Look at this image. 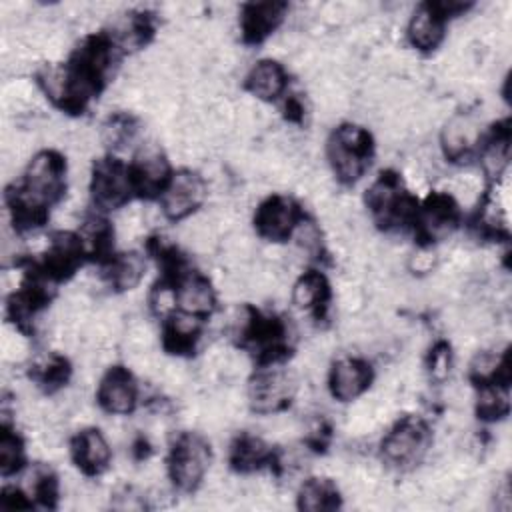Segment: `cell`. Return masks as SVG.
I'll return each instance as SVG.
<instances>
[{
  "label": "cell",
  "instance_id": "10",
  "mask_svg": "<svg viewBox=\"0 0 512 512\" xmlns=\"http://www.w3.org/2000/svg\"><path fill=\"white\" fill-rule=\"evenodd\" d=\"M84 258H86V250L80 234L60 230L50 236L42 262L32 266L50 282H62L80 268Z\"/></svg>",
  "mask_w": 512,
  "mask_h": 512
},
{
  "label": "cell",
  "instance_id": "31",
  "mask_svg": "<svg viewBox=\"0 0 512 512\" xmlns=\"http://www.w3.org/2000/svg\"><path fill=\"white\" fill-rule=\"evenodd\" d=\"M138 130L136 118L130 114H112L104 124V142L112 148H122L132 142Z\"/></svg>",
  "mask_w": 512,
  "mask_h": 512
},
{
  "label": "cell",
  "instance_id": "2",
  "mask_svg": "<svg viewBox=\"0 0 512 512\" xmlns=\"http://www.w3.org/2000/svg\"><path fill=\"white\" fill-rule=\"evenodd\" d=\"M418 200L394 170H384L366 190V206L382 230L412 228Z\"/></svg>",
  "mask_w": 512,
  "mask_h": 512
},
{
  "label": "cell",
  "instance_id": "20",
  "mask_svg": "<svg viewBox=\"0 0 512 512\" xmlns=\"http://www.w3.org/2000/svg\"><path fill=\"white\" fill-rule=\"evenodd\" d=\"M202 318L192 314L172 310L164 318L162 326V346L170 354H190L202 334Z\"/></svg>",
  "mask_w": 512,
  "mask_h": 512
},
{
  "label": "cell",
  "instance_id": "32",
  "mask_svg": "<svg viewBox=\"0 0 512 512\" xmlns=\"http://www.w3.org/2000/svg\"><path fill=\"white\" fill-rule=\"evenodd\" d=\"M452 352L448 342H436L428 354V370L434 380H444L450 372Z\"/></svg>",
  "mask_w": 512,
  "mask_h": 512
},
{
  "label": "cell",
  "instance_id": "24",
  "mask_svg": "<svg viewBox=\"0 0 512 512\" xmlns=\"http://www.w3.org/2000/svg\"><path fill=\"white\" fill-rule=\"evenodd\" d=\"M510 156V122L502 120L492 126V130L482 138L480 162L488 176H502Z\"/></svg>",
  "mask_w": 512,
  "mask_h": 512
},
{
  "label": "cell",
  "instance_id": "26",
  "mask_svg": "<svg viewBox=\"0 0 512 512\" xmlns=\"http://www.w3.org/2000/svg\"><path fill=\"white\" fill-rule=\"evenodd\" d=\"M86 256L104 264L114 252V228L112 224L102 216H88L82 222V228L78 230Z\"/></svg>",
  "mask_w": 512,
  "mask_h": 512
},
{
  "label": "cell",
  "instance_id": "28",
  "mask_svg": "<svg viewBox=\"0 0 512 512\" xmlns=\"http://www.w3.org/2000/svg\"><path fill=\"white\" fill-rule=\"evenodd\" d=\"M24 462H26L24 440L16 430H12L4 422L0 428V472H2V476L20 472Z\"/></svg>",
  "mask_w": 512,
  "mask_h": 512
},
{
  "label": "cell",
  "instance_id": "23",
  "mask_svg": "<svg viewBox=\"0 0 512 512\" xmlns=\"http://www.w3.org/2000/svg\"><path fill=\"white\" fill-rule=\"evenodd\" d=\"M102 270L108 286L114 288L116 292H124L140 284L146 270V262L138 252H122V254H112L102 264Z\"/></svg>",
  "mask_w": 512,
  "mask_h": 512
},
{
  "label": "cell",
  "instance_id": "22",
  "mask_svg": "<svg viewBox=\"0 0 512 512\" xmlns=\"http://www.w3.org/2000/svg\"><path fill=\"white\" fill-rule=\"evenodd\" d=\"M292 302L296 304V308L316 318L322 316L330 302V284L326 276L318 270L304 272L292 288Z\"/></svg>",
  "mask_w": 512,
  "mask_h": 512
},
{
  "label": "cell",
  "instance_id": "14",
  "mask_svg": "<svg viewBox=\"0 0 512 512\" xmlns=\"http://www.w3.org/2000/svg\"><path fill=\"white\" fill-rule=\"evenodd\" d=\"M96 400L108 414H130L138 402V386L132 372L124 366H112L98 384Z\"/></svg>",
  "mask_w": 512,
  "mask_h": 512
},
{
  "label": "cell",
  "instance_id": "16",
  "mask_svg": "<svg viewBox=\"0 0 512 512\" xmlns=\"http://www.w3.org/2000/svg\"><path fill=\"white\" fill-rule=\"evenodd\" d=\"M372 378H374V370L366 360L348 356L332 364L330 376H328V388L336 400L350 402L368 390V386L372 384Z\"/></svg>",
  "mask_w": 512,
  "mask_h": 512
},
{
  "label": "cell",
  "instance_id": "13",
  "mask_svg": "<svg viewBox=\"0 0 512 512\" xmlns=\"http://www.w3.org/2000/svg\"><path fill=\"white\" fill-rule=\"evenodd\" d=\"M130 176L134 194L150 200L162 196L172 178V170L160 148L146 146L134 156V162L130 164Z\"/></svg>",
  "mask_w": 512,
  "mask_h": 512
},
{
  "label": "cell",
  "instance_id": "27",
  "mask_svg": "<svg viewBox=\"0 0 512 512\" xmlns=\"http://www.w3.org/2000/svg\"><path fill=\"white\" fill-rule=\"evenodd\" d=\"M476 412L482 420H500L510 412V386L508 384H486L478 386Z\"/></svg>",
  "mask_w": 512,
  "mask_h": 512
},
{
  "label": "cell",
  "instance_id": "8",
  "mask_svg": "<svg viewBox=\"0 0 512 512\" xmlns=\"http://www.w3.org/2000/svg\"><path fill=\"white\" fill-rule=\"evenodd\" d=\"M304 222V212L300 204L282 194H272L258 204L254 214L256 232L270 242L288 240Z\"/></svg>",
  "mask_w": 512,
  "mask_h": 512
},
{
  "label": "cell",
  "instance_id": "5",
  "mask_svg": "<svg viewBox=\"0 0 512 512\" xmlns=\"http://www.w3.org/2000/svg\"><path fill=\"white\" fill-rule=\"evenodd\" d=\"M210 446L194 432H182L176 436L168 456V476L180 492H194L208 470Z\"/></svg>",
  "mask_w": 512,
  "mask_h": 512
},
{
  "label": "cell",
  "instance_id": "1",
  "mask_svg": "<svg viewBox=\"0 0 512 512\" xmlns=\"http://www.w3.org/2000/svg\"><path fill=\"white\" fill-rule=\"evenodd\" d=\"M66 190V160L56 150L38 152L22 180L6 188V204L18 232L40 228Z\"/></svg>",
  "mask_w": 512,
  "mask_h": 512
},
{
  "label": "cell",
  "instance_id": "33",
  "mask_svg": "<svg viewBox=\"0 0 512 512\" xmlns=\"http://www.w3.org/2000/svg\"><path fill=\"white\" fill-rule=\"evenodd\" d=\"M0 502L4 508L8 510H28L34 506L30 494H26L24 490L16 488V486H6L2 490V496H0Z\"/></svg>",
  "mask_w": 512,
  "mask_h": 512
},
{
  "label": "cell",
  "instance_id": "7",
  "mask_svg": "<svg viewBox=\"0 0 512 512\" xmlns=\"http://www.w3.org/2000/svg\"><path fill=\"white\" fill-rule=\"evenodd\" d=\"M92 200L100 210H114L124 206L134 194L130 166L118 158L106 156L94 162L90 178Z\"/></svg>",
  "mask_w": 512,
  "mask_h": 512
},
{
  "label": "cell",
  "instance_id": "25",
  "mask_svg": "<svg viewBox=\"0 0 512 512\" xmlns=\"http://www.w3.org/2000/svg\"><path fill=\"white\" fill-rule=\"evenodd\" d=\"M342 504L338 486L330 478H308L298 490V508L306 512H332Z\"/></svg>",
  "mask_w": 512,
  "mask_h": 512
},
{
  "label": "cell",
  "instance_id": "21",
  "mask_svg": "<svg viewBox=\"0 0 512 512\" xmlns=\"http://www.w3.org/2000/svg\"><path fill=\"white\" fill-rule=\"evenodd\" d=\"M286 86L288 74L284 66L276 60H260L258 64H254L244 82V88L264 102L280 98L286 92Z\"/></svg>",
  "mask_w": 512,
  "mask_h": 512
},
{
  "label": "cell",
  "instance_id": "15",
  "mask_svg": "<svg viewBox=\"0 0 512 512\" xmlns=\"http://www.w3.org/2000/svg\"><path fill=\"white\" fill-rule=\"evenodd\" d=\"M168 284V282H166ZM176 310L206 320L216 308V292L210 280L198 272L186 270L172 284Z\"/></svg>",
  "mask_w": 512,
  "mask_h": 512
},
{
  "label": "cell",
  "instance_id": "18",
  "mask_svg": "<svg viewBox=\"0 0 512 512\" xmlns=\"http://www.w3.org/2000/svg\"><path fill=\"white\" fill-rule=\"evenodd\" d=\"M286 2H250L240 10V30L246 44L264 42L284 20Z\"/></svg>",
  "mask_w": 512,
  "mask_h": 512
},
{
  "label": "cell",
  "instance_id": "17",
  "mask_svg": "<svg viewBox=\"0 0 512 512\" xmlns=\"http://www.w3.org/2000/svg\"><path fill=\"white\" fill-rule=\"evenodd\" d=\"M70 454L84 476H100L108 470L112 450L98 428H84L70 440Z\"/></svg>",
  "mask_w": 512,
  "mask_h": 512
},
{
  "label": "cell",
  "instance_id": "19",
  "mask_svg": "<svg viewBox=\"0 0 512 512\" xmlns=\"http://www.w3.org/2000/svg\"><path fill=\"white\" fill-rule=\"evenodd\" d=\"M274 460H276V452L260 436L242 432L230 444L228 462H230V468L240 474H250L266 466L272 468Z\"/></svg>",
  "mask_w": 512,
  "mask_h": 512
},
{
  "label": "cell",
  "instance_id": "3",
  "mask_svg": "<svg viewBox=\"0 0 512 512\" xmlns=\"http://www.w3.org/2000/svg\"><path fill=\"white\" fill-rule=\"evenodd\" d=\"M326 156L338 182L354 184L364 176L372 162V134L362 126L342 124L330 134L326 142Z\"/></svg>",
  "mask_w": 512,
  "mask_h": 512
},
{
  "label": "cell",
  "instance_id": "11",
  "mask_svg": "<svg viewBox=\"0 0 512 512\" xmlns=\"http://www.w3.org/2000/svg\"><path fill=\"white\" fill-rule=\"evenodd\" d=\"M206 198V182L192 170H180L172 174L166 190L160 196L162 212L168 220L178 222L194 214Z\"/></svg>",
  "mask_w": 512,
  "mask_h": 512
},
{
  "label": "cell",
  "instance_id": "6",
  "mask_svg": "<svg viewBox=\"0 0 512 512\" xmlns=\"http://www.w3.org/2000/svg\"><path fill=\"white\" fill-rule=\"evenodd\" d=\"M460 224V206L448 192H432L418 204L412 230L420 246H432L448 238Z\"/></svg>",
  "mask_w": 512,
  "mask_h": 512
},
{
  "label": "cell",
  "instance_id": "9",
  "mask_svg": "<svg viewBox=\"0 0 512 512\" xmlns=\"http://www.w3.org/2000/svg\"><path fill=\"white\" fill-rule=\"evenodd\" d=\"M468 4L460 2H426L416 8L408 22V40L416 50L430 52L438 48L444 38L446 22L454 14L466 10Z\"/></svg>",
  "mask_w": 512,
  "mask_h": 512
},
{
  "label": "cell",
  "instance_id": "12",
  "mask_svg": "<svg viewBox=\"0 0 512 512\" xmlns=\"http://www.w3.org/2000/svg\"><path fill=\"white\" fill-rule=\"evenodd\" d=\"M272 366L274 364L262 366L248 384V400L258 414H272L286 408L294 394L292 378L284 370Z\"/></svg>",
  "mask_w": 512,
  "mask_h": 512
},
{
  "label": "cell",
  "instance_id": "4",
  "mask_svg": "<svg viewBox=\"0 0 512 512\" xmlns=\"http://www.w3.org/2000/svg\"><path fill=\"white\" fill-rule=\"evenodd\" d=\"M430 448V428L418 416L400 418L382 438L380 452L386 464L398 470L414 468Z\"/></svg>",
  "mask_w": 512,
  "mask_h": 512
},
{
  "label": "cell",
  "instance_id": "30",
  "mask_svg": "<svg viewBox=\"0 0 512 512\" xmlns=\"http://www.w3.org/2000/svg\"><path fill=\"white\" fill-rule=\"evenodd\" d=\"M58 478L50 468H38L32 474L30 482V498L32 502H38L46 508H56L58 502Z\"/></svg>",
  "mask_w": 512,
  "mask_h": 512
},
{
  "label": "cell",
  "instance_id": "34",
  "mask_svg": "<svg viewBox=\"0 0 512 512\" xmlns=\"http://www.w3.org/2000/svg\"><path fill=\"white\" fill-rule=\"evenodd\" d=\"M284 114L288 120L292 122H302L304 118V106L296 96H288L284 102Z\"/></svg>",
  "mask_w": 512,
  "mask_h": 512
},
{
  "label": "cell",
  "instance_id": "29",
  "mask_svg": "<svg viewBox=\"0 0 512 512\" xmlns=\"http://www.w3.org/2000/svg\"><path fill=\"white\" fill-rule=\"evenodd\" d=\"M70 364L64 356H58V354H52L48 356L42 364L34 366L32 370V378L38 382V386H42L46 392H54L58 388H62L68 378H70Z\"/></svg>",
  "mask_w": 512,
  "mask_h": 512
}]
</instances>
